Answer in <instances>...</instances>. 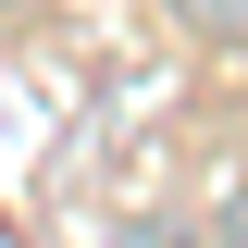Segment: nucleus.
I'll return each mask as SVG.
<instances>
[{"instance_id":"1","label":"nucleus","mask_w":248,"mask_h":248,"mask_svg":"<svg viewBox=\"0 0 248 248\" xmlns=\"http://www.w3.org/2000/svg\"><path fill=\"white\" fill-rule=\"evenodd\" d=\"M186 25L199 37H248V0H186Z\"/></svg>"},{"instance_id":"2","label":"nucleus","mask_w":248,"mask_h":248,"mask_svg":"<svg viewBox=\"0 0 248 248\" xmlns=\"http://www.w3.org/2000/svg\"><path fill=\"white\" fill-rule=\"evenodd\" d=\"M223 248H248V211H236V236H223Z\"/></svg>"}]
</instances>
